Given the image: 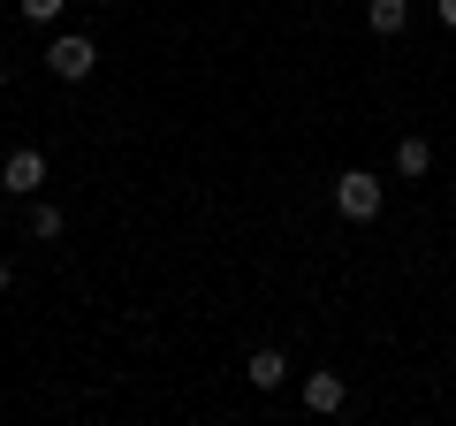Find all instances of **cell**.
I'll return each mask as SVG.
<instances>
[{"instance_id": "cell-4", "label": "cell", "mask_w": 456, "mask_h": 426, "mask_svg": "<svg viewBox=\"0 0 456 426\" xmlns=\"http://www.w3.org/2000/svg\"><path fill=\"white\" fill-rule=\"evenodd\" d=\"M342 404H350L342 373H305V411H320V419H327V411H342Z\"/></svg>"}, {"instance_id": "cell-5", "label": "cell", "mask_w": 456, "mask_h": 426, "mask_svg": "<svg viewBox=\"0 0 456 426\" xmlns=\"http://www.w3.org/2000/svg\"><path fill=\"white\" fill-rule=\"evenodd\" d=\"M244 373H251V389H281V381H289V358H281V350L266 343V350H251V365H244Z\"/></svg>"}, {"instance_id": "cell-12", "label": "cell", "mask_w": 456, "mask_h": 426, "mask_svg": "<svg viewBox=\"0 0 456 426\" xmlns=\"http://www.w3.org/2000/svg\"><path fill=\"white\" fill-rule=\"evenodd\" d=\"M0 84H8V61H0Z\"/></svg>"}, {"instance_id": "cell-9", "label": "cell", "mask_w": 456, "mask_h": 426, "mask_svg": "<svg viewBox=\"0 0 456 426\" xmlns=\"http://www.w3.org/2000/svg\"><path fill=\"white\" fill-rule=\"evenodd\" d=\"M16 16H23V23H53V16H61V0H23Z\"/></svg>"}, {"instance_id": "cell-10", "label": "cell", "mask_w": 456, "mask_h": 426, "mask_svg": "<svg viewBox=\"0 0 456 426\" xmlns=\"http://www.w3.org/2000/svg\"><path fill=\"white\" fill-rule=\"evenodd\" d=\"M8 282H16V259H8V251H0V297H8Z\"/></svg>"}, {"instance_id": "cell-7", "label": "cell", "mask_w": 456, "mask_h": 426, "mask_svg": "<svg viewBox=\"0 0 456 426\" xmlns=\"http://www.w3.org/2000/svg\"><path fill=\"white\" fill-rule=\"evenodd\" d=\"M426 168H434V145L426 137H403L395 145V176H426Z\"/></svg>"}, {"instance_id": "cell-1", "label": "cell", "mask_w": 456, "mask_h": 426, "mask_svg": "<svg viewBox=\"0 0 456 426\" xmlns=\"http://www.w3.org/2000/svg\"><path fill=\"white\" fill-rule=\"evenodd\" d=\"M46 69H53V77H61V84H84V77H92V69H99V46H92V38H84V31H61V38H53V46H46Z\"/></svg>"}, {"instance_id": "cell-11", "label": "cell", "mask_w": 456, "mask_h": 426, "mask_svg": "<svg viewBox=\"0 0 456 426\" xmlns=\"http://www.w3.org/2000/svg\"><path fill=\"white\" fill-rule=\"evenodd\" d=\"M441 23H449V31H456V0H441Z\"/></svg>"}, {"instance_id": "cell-3", "label": "cell", "mask_w": 456, "mask_h": 426, "mask_svg": "<svg viewBox=\"0 0 456 426\" xmlns=\"http://www.w3.org/2000/svg\"><path fill=\"white\" fill-rule=\"evenodd\" d=\"M38 183H46V152H38V145H16V152H8V160H0V191L31 198Z\"/></svg>"}, {"instance_id": "cell-2", "label": "cell", "mask_w": 456, "mask_h": 426, "mask_svg": "<svg viewBox=\"0 0 456 426\" xmlns=\"http://www.w3.org/2000/svg\"><path fill=\"white\" fill-rule=\"evenodd\" d=\"M335 206L350 213V221H373V213H380V176H373V168H342Z\"/></svg>"}, {"instance_id": "cell-8", "label": "cell", "mask_w": 456, "mask_h": 426, "mask_svg": "<svg viewBox=\"0 0 456 426\" xmlns=\"http://www.w3.org/2000/svg\"><path fill=\"white\" fill-rule=\"evenodd\" d=\"M61 229H69V221H61V206H31V236H38V244H53Z\"/></svg>"}, {"instance_id": "cell-6", "label": "cell", "mask_w": 456, "mask_h": 426, "mask_svg": "<svg viewBox=\"0 0 456 426\" xmlns=\"http://www.w3.org/2000/svg\"><path fill=\"white\" fill-rule=\"evenodd\" d=\"M365 23H373L380 38H395V31L411 23V0H365Z\"/></svg>"}]
</instances>
